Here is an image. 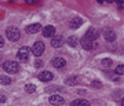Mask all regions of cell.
<instances>
[{"label": "cell", "mask_w": 124, "mask_h": 106, "mask_svg": "<svg viewBox=\"0 0 124 106\" xmlns=\"http://www.w3.org/2000/svg\"><path fill=\"white\" fill-rule=\"evenodd\" d=\"M32 50L29 47H21L19 51H18V59L21 62H28L29 61V57H31Z\"/></svg>", "instance_id": "cell-1"}, {"label": "cell", "mask_w": 124, "mask_h": 106, "mask_svg": "<svg viewBox=\"0 0 124 106\" xmlns=\"http://www.w3.org/2000/svg\"><path fill=\"white\" fill-rule=\"evenodd\" d=\"M6 35H7V39L11 40V41H17V40H19V37H21V33H19V30H18L17 28H8L7 30H6Z\"/></svg>", "instance_id": "cell-2"}, {"label": "cell", "mask_w": 124, "mask_h": 106, "mask_svg": "<svg viewBox=\"0 0 124 106\" xmlns=\"http://www.w3.org/2000/svg\"><path fill=\"white\" fill-rule=\"evenodd\" d=\"M3 69H4L7 73H17L18 70H19V66H18L17 62L14 61H7L3 63Z\"/></svg>", "instance_id": "cell-3"}, {"label": "cell", "mask_w": 124, "mask_h": 106, "mask_svg": "<svg viewBox=\"0 0 124 106\" xmlns=\"http://www.w3.org/2000/svg\"><path fill=\"white\" fill-rule=\"evenodd\" d=\"M44 43L43 41H36L35 45H33V48H32V54L36 55V57H40L41 54L44 53Z\"/></svg>", "instance_id": "cell-4"}, {"label": "cell", "mask_w": 124, "mask_h": 106, "mask_svg": "<svg viewBox=\"0 0 124 106\" xmlns=\"http://www.w3.org/2000/svg\"><path fill=\"white\" fill-rule=\"evenodd\" d=\"M98 36H99V32H98L95 28H90L88 30H87V33L84 35V37L91 40V41H95V40L98 39Z\"/></svg>", "instance_id": "cell-5"}, {"label": "cell", "mask_w": 124, "mask_h": 106, "mask_svg": "<svg viewBox=\"0 0 124 106\" xmlns=\"http://www.w3.org/2000/svg\"><path fill=\"white\" fill-rule=\"evenodd\" d=\"M48 101H50V103H51V105L59 106V105H63L65 99H63L61 95H51V97L48 98Z\"/></svg>", "instance_id": "cell-6"}, {"label": "cell", "mask_w": 124, "mask_h": 106, "mask_svg": "<svg viewBox=\"0 0 124 106\" xmlns=\"http://www.w3.org/2000/svg\"><path fill=\"white\" fill-rule=\"evenodd\" d=\"M81 45H83V48H85V50L90 51V50H94L95 47H97V43H94V41H91V40L83 37V39H81Z\"/></svg>", "instance_id": "cell-7"}, {"label": "cell", "mask_w": 124, "mask_h": 106, "mask_svg": "<svg viewBox=\"0 0 124 106\" xmlns=\"http://www.w3.org/2000/svg\"><path fill=\"white\" fill-rule=\"evenodd\" d=\"M102 35H103L106 41H115V39H116V33L112 29H103Z\"/></svg>", "instance_id": "cell-8"}, {"label": "cell", "mask_w": 124, "mask_h": 106, "mask_svg": "<svg viewBox=\"0 0 124 106\" xmlns=\"http://www.w3.org/2000/svg\"><path fill=\"white\" fill-rule=\"evenodd\" d=\"M40 29H43L40 23H32V25L26 26V33H29V35H35V33L40 32Z\"/></svg>", "instance_id": "cell-9"}, {"label": "cell", "mask_w": 124, "mask_h": 106, "mask_svg": "<svg viewBox=\"0 0 124 106\" xmlns=\"http://www.w3.org/2000/svg\"><path fill=\"white\" fill-rule=\"evenodd\" d=\"M53 79H54V75L51 73V72H48V70L41 72V73L39 75V80H40V81H51Z\"/></svg>", "instance_id": "cell-10"}, {"label": "cell", "mask_w": 124, "mask_h": 106, "mask_svg": "<svg viewBox=\"0 0 124 106\" xmlns=\"http://www.w3.org/2000/svg\"><path fill=\"white\" fill-rule=\"evenodd\" d=\"M54 35H55V28L54 26L48 25V26L43 28V36H44V37H51V39H53Z\"/></svg>", "instance_id": "cell-11"}, {"label": "cell", "mask_w": 124, "mask_h": 106, "mask_svg": "<svg viewBox=\"0 0 124 106\" xmlns=\"http://www.w3.org/2000/svg\"><path fill=\"white\" fill-rule=\"evenodd\" d=\"M62 44H63L62 36H54L53 39H51V45H53L54 48H59V47H62Z\"/></svg>", "instance_id": "cell-12"}, {"label": "cell", "mask_w": 124, "mask_h": 106, "mask_svg": "<svg viewBox=\"0 0 124 106\" xmlns=\"http://www.w3.org/2000/svg\"><path fill=\"white\" fill-rule=\"evenodd\" d=\"M65 59L63 58H61V57H57V58H54L53 59V66L54 68H57V69H62V68L65 66Z\"/></svg>", "instance_id": "cell-13"}, {"label": "cell", "mask_w": 124, "mask_h": 106, "mask_svg": "<svg viewBox=\"0 0 124 106\" xmlns=\"http://www.w3.org/2000/svg\"><path fill=\"white\" fill-rule=\"evenodd\" d=\"M83 23V21H81V18H73L70 22H69V26L72 28V29H77V28L80 26Z\"/></svg>", "instance_id": "cell-14"}, {"label": "cell", "mask_w": 124, "mask_h": 106, "mask_svg": "<svg viewBox=\"0 0 124 106\" xmlns=\"http://www.w3.org/2000/svg\"><path fill=\"white\" fill-rule=\"evenodd\" d=\"M70 106H90V102L85 99H76L70 103Z\"/></svg>", "instance_id": "cell-15"}, {"label": "cell", "mask_w": 124, "mask_h": 106, "mask_svg": "<svg viewBox=\"0 0 124 106\" xmlns=\"http://www.w3.org/2000/svg\"><path fill=\"white\" fill-rule=\"evenodd\" d=\"M0 84H3V85H8V84H11V79L7 77V76H0Z\"/></svg>", "instance_id": "cell-16"}, {"label": "cell", "mask_w": 124, "mask_h": 106, "mask_svg": "<svg viewBox=\"0 0 124 106\" xmlns=\"http://www.w3.org/2000/svg\"><path fill=\"white\" fill-rule=\"evenodd\" d=\"M68 44L70 45V47H76V44H77V37L76 36H70L68 39Z\"/></svg>", "instance_id": "cell-17"}, {"label": "cell", "mask_w": 124, "mask_h": 106, "mask_svg": "<svg viewBox=\"0 0 124 106\" xmlns=\"http://www.w3.org/2000/svg\"><path fill=\"white\" fill-rule=\"evenodd\" d=\"M25 91H26V92H29V94L35 92V91H36V87H35V84H32V83L26 84V85H25Z\"/></svg>", "instance_id": "cell-18"}, {"label": "cell", "mask_w": 124, "mask_h": 106, "mask_svg": "<svg viewBox=\"0 0 124 106\" xmlns=\"http://www.w3.org/2000/svg\"><path fill=\"white\" fill-rule=\"evenodd\" d=\"M115 73H116V75H120V76H123V75H124V65H119V66L116 68Z\"/></svg>", "instance_id": "cell-19"}, {"label": "cell", "mask_w": 124, "mask_h": 106, "mask_svg": "<svg viewBox=\"0 0 124 106\" xmlns=\"http://www.w3.org/2000/svg\"><path fill=\"white\" fill-rule=\"evenodd\" d=\"M65 83H66L68 85H73V84L77 83V77H69V79H66Z\"/></svg>", "instance_id": "cell-20"}, {"label": "cell", "mask_w": 124, "mask_h": 106, "mask_svg": "<svg viewBox=\"0 0 124 106\" xmlns=\"http://www.w3.org/2000/svg\"><path fill=\"white\" fill-rule=\"evenodd\" d=\"M102 65H103V66H112V59H109V58H106V59H103V61H102Z\"/></svg>", "instance_id": "cell-21"}, {"label": "cell", "mask_w": 124, "mask_h": 106, "mask_svg": "<svg viewBox=\"0 0 124 106\" xmlns=\"http://www.w3.org/2000/svg\"><path fill=\"white\" fill-rule=\"evenodd\" d=\"M35 66H36V68H41V66H43V61L37 59V61H36V63H35Z\"/></svg>", "instance_id": "cell-22"}, {"label": "cell", "mask_w": 124, "mask_h": 106, "mask_svg": "<svg viewBox=\"0 0 124 106\" xmlns=\"http://www.w3.org/2000/svg\"><path fill=\"white\" fill-rule=\"evenodd\" d=\"M93 87H97V88H101V81H93Z\"/></svg>", "instance_id": "cell-23"}, {"label": "cell", "mask_w": 124, "mask_h": 106, "mask_svg": "<svg viewBox=\"0 0 124 106\" xmlns=\"http://www.w3.org/2000/svg\"><path fill=\"white\" fill-rule=\"evenodd\" d=\"M28 4H36V3H39V0H26Z\"/></svg>", "instance_id": "cell-24"}, {"label": "cell", "mask_w": 124, "mask_h": 106, "mask_svg": "<svg viewBox=\"0 0 124 106\" xmlns=\"http://www.w3.org/2000/svg\"><path fill=\"white\" fill-rule=\"evenodd\" d=\"M3 45H4V40H3V37H1V36H0V48H1Z\"/></svg>", "instance_id": "cell-25"}, {"label": "cell", "mask_w": 124, "mask_h": 106, "mask_svg": "<svg viewBox=\"0 0 124 106\" xmlns=\"http://www.w3.org/2000/svg\"><path fill=\"white\" fill-rule=\"evenodd\" d=\"M6 101V98L4 97H1V95H0V102H4Z\"/></svg>", "instance_id": "cell-26"}, {"label": "cell", "mask_w": 124, "mask_h": 106, "mask_svg": "<svg viewBox=\"0 0 124 106\" xmlns=\"http://www.w3.org/2000/svg\"><path fill=\"white\" fill-rule=\"evenodd\" d=\"M121 106H124V98H123V101H121Z\"/></svg>", "instance_id": "cell-27"}]
</instances>
